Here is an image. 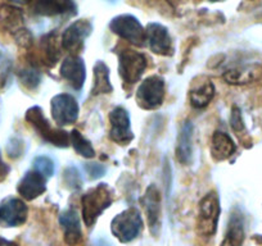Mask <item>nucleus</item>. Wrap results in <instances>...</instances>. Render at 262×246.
<instances>
[{
    "instance_id": "obj_15",
    "label": "nucleus",
    "mask_w": 262,
    "mask_h": 246,
    "mask_svg": "<svg viewBox=\"0 0 262 246\" xmlns=\"http://www.w3.org/2000/svg\"><path fill=\"white\" fill-rule=\"evenodd\" d=\"M59 225L63 231V240L69 246H77L82 242V230L79 213L75 209L64 210L59 214Z\"/></svg>"
},
{
    "instance_id": "obj_20",
    "label": "nucleus",
    "mask_w": 262,
    "mask_h": 246,
    "mask_svg": "<svg viewBox=\"0 0 262 246\" xmlns=\"http://www.w3.org/2000/svg\"><path fill=\"white\" fill-rule=\"evenodd\" d=\"M193 132L194 126L190 120L183 123L176 145V158L181 164H189L193 155Z\"/></svg>"
},
{
    "instance_id": "obj_28",
    "label": "nucleus",
    "mask_w": 262,
    "mask_h": 246,
    "mask_svg": "<svg viewBox=\"0 0 262 246\" xmlns=\"http://www.w3.org/2000/svg\"><path fill=\"white\" fill-rule=\"evenodd\" d=\"M34 169L41 173L44 177L49 178L54 175V163L48 157H36L34 160Z\"/></svg>"
},
{
    "instance_id": "obj_25",
    "label": "nucleus",
    "mask_w": 262,
    "mask_h": 246,
    "mask_svg": "<svg viewBox=\"0 0 262 246\" xmlns=\"http://www.w3.org/2000/svg\"><path fill=\"white\" fill-rule=\"evenodd\" d=\"M70 142L74 146L75 152L77 154L82 155L84 158H94L95 157V150L93 147L92 142L88 141L82 134L77 130H72L70 134Z\"/></svg>"
},
{
    "instance_id": "obj_4",
    "label": "nucleus",
    "mask_w": 262,
    "mask_h": 246,
    "mask_svg": "<svg viewBox=\"0 0 262 246\" xmlns=\"http://www.w3.org/2000/svg\"><path fill=\"white\" fill-rule=\"evenodd\" d=\"M26 120L47 142H50L57 147H67L70 145L69 132L55 129L52 125H49L40 107L30 108L26 112Z\"/></svg>"
},
{
    "instance_id": "obj_32",
    "label": "nucleus",
    "mask_w": 262,
    "mask_h": 246,
    "mask_svg": "<svg viewBox=\"0 0 262 246\" xmlns=\"http://www.w3.org/2000/svg\"><path fill=\"white\" fill-rule=\"evenodd\" d=\"M231 127H233L234 131L241 132L244 130V123L243 118H242V113L238 108H233V112H231V118H230Z\"/></svg>"
},
{
    "instance_id": "obj_9",
    "label": "nucleus",
    "mask_w": 262,
    "mask_h": 246,
    "mask_svg": "<svg viewBox=\"0 0 262 246\" xmlns=\"http://www.w3.org/2000/svg\"><path fill=\"white\" fill-rule=\"evenodd\" d=\"M110 139L118 145H128L133 139L134 134L130 126V117L127 110L122 107H116L110 113Z\"/></svg>"
},
{
    "instance_id": "obj_6",
    "label": "nucleus",
    "mask_w": 262,
    "mask_h": 246,
    "mask_svg": "<svg viewBox=\"0 0 262 246\" xmlns=\"http://www.w3.org/2000/svg\"><path fill=\"white\" fill-rule=\"evenodd\" d=\"M110 29L121 39H125L126 41L137 46H143L147 41L144 27L142 26L137 17L131 14H121V16L115 17L110 22Z\"/></svg>"
},
{
    "instance_id": "obj_12",
    "label": "nucleus",
    "mask_w": 262,
    "mask_h": 246,
    "mask_svg": "<svg viewBox=\"0 0 262 246\" xmlns=\"http://www.w3.org/2000/svg\"><path fill=\"white\" fill-rule=\"evenodd\" d=\"M149 49L158 55H172L173 45L168 30L160 23H149L145 30Z\"/></svg>"
},
{
    "instance_id": "obj_10",
    "label": "nucleus",
    "mask_w": 262,
    "mask_h": 246,
    "mask_svg": "<svg viewBox=\"0 0 262 246\" xmlns=\"http://www.w3.org/2000/svg\"><path fill=\"white\" fill-rule=\"evenodd\" d=\"M93 26L86 19H79L64 30L60 39V45L64 50L77 53L82 49L84 42L92 34Z\"/></svg>"
},
{
    "instance_id": "obj_16",
    "label": "nucleus",
    "mask_w": 262,
    "mask_h": 246,
    "mask_svg": "<svg viewBox=\"0 0 262 246\" xmlns=\"http://www.w3.org/2000/svg\"><path fill=\"white\" fill-rule=\"evenodd\" d=\"M213 96H215V86L210 79L203 76L194 79L189 90V102L191 107L195 109H203L210 104Z\"/></svg>"
},
{
    "instance_id": "obj_8",
    "label": "nucleus",
    "mask_w": 262,
    "mask_h": 246,
    "mask_svg": "<svg viewBox=\"0 0 262 246\" xmlns=\"http://www.w3.org/2000/svg\"><path fill=\"white\" fill-rule=\"evenodd\" d=\"M50 113L54 122L59 126L72 125L79 118V104L70 94H58L50 102Z\"/></svg>"
},
{
    "instance_id": "obj_29",
    "label": "nucleus",
    "mask_w": 262,
    "mask_h": 246,
    "mask_svg": "<svg viewBox=\"0 0 262 246\" xmlns=\"http://www.w3.org/2000/svg\"><path fill=\"white\" fill-rule=\"evenodd\" d=\"M63 178H64V183L67 187L71 190H79L82 185V180L80 177L79 170L75 167H67L63 173Z\"/></svg>"
},
{
    "instance_id": "obj_21",
    "label": "nucleus",
    "mask_w": 262,
    "mask_h": 246,
    "mask_svg": "<svg viewBox=\"0 0 262 246\" xmlns=\"http://www.w3.org/2000/svg\"><path fill=\"white\" fill-rule=\"evenodd\" d=\"M236 146L231 137L228 134L221 131H216L212 135L211 141V155L216 162H223L229 159L235 153Z\"/></svg>"
},
{
    "instance_id": "obj_1",
    "label": "nucleus",
    "mask_w": 262,
    "mask_h": 246,
    "mask_svg": "<svg viewBox=\"0 0 262 246\" xmlns=\"http://www.w3.org/2000/svg\"><path fill=\"white\" fill-rule=\"evenodd\" d=\"M113 203V191L107 183H99L81 196V215L84 223L92 227Z\"/></svg>"
},
{
    "instance_id": "obj_30",
    "label": "nucleus",
    "mask_w": 262,
    "mask_h": 246,
    "mask_svg": "<svg viewBox=\"0 0 262 246\" xmlns=\"http://www.w3.org/2000/svg\"><path fill=\"white\" fill-rule=\"evenodd\" d=\"M85 170H86V173L92 180H97V178L103 177L105 175L107 168L103 164H99V163H86L85 164Z\"/></svg>"
},
{
    "instance_id": "obj_35",
    "label": "nucleus",
    "mask_w": 262,
    "mask_h": 246,
    "mask_svg": "<svg viewBox=\"0 0 262 246\" xmlns=\"http://www.w3.org/2000/svg\"><path fill=\"white\" fill-rule=\"evenodd\" d=\"M2 168H6V167H4V163L2 162V158H0V169H2Z\"/></svg>"
},
{
    "instance_id": "obj_34",
    "label": "nucleus",
    "mask_w": 262,
    "mask_h": 246,
    "mask_svg": "<svg viewBox=\"0 0 262 246\" xmlns=\"http://www.w3.org/2000/svg\"><path fill=\"white\" fill-rule=\"evenodd\" d=\"M12 3H16V4H29L31 3L32 0H9Z\"/></svg>"
},
{
    "instance_id": "obj_5",
    "label": "nucleus",
    "mask_w": 262,
    "mask_h": 246,
    "mask_svg": "<svg viewBox=\"0 0 262 246\" xmlns=\"http://www.w3.org/2000/svg\"><path fill=\"white\" fill-rule=\"evenodd\" d=\"M148 66V60L144 54L135 50L123 49L118 54V73L123 82L134 85L142 79Z\"/></svg>"
},
{
    "instance_id": "obj_11",
    "label": "nucleus",
    "mask_w": 262,
    "mask_h": 246,
    "mask_svg": "<svg viewBox=\"0 0 262 246\" xmlns=\"http://www.w3.org/2000/svg\"><path fill=\"white\" fill-rule=\"evenodd\" d=\"M142 204L144 208L145 217H147L148 226L150 233L155 236L158 235L161 230V212H162V199L161 192L156 185H150L145 194L142 198Z\"/></svg>"
},
{
    "instance_id": "obj_18",
    "label": "nucleus",
    "mask_w": 262,
    "mask_h": 246,
    "mask_svg": "<svg viewBox=\"0 0 262 246\" xmlns=\"http://www.w3.org/2000/svg\"><path fill=\"white\" fill-rule=\"evenodd\" d=\"M32 9L39 16L54 17L60 14H75L76 4L74 0H32Z\"/></svg>"
},
{
    "instance_id": "obj_31",
    "label": "nucleus",
    "mask_w": 262,
    "mask_h": 246,
    "mask_svg": "<svg viewBox=\"0 0 262 246\" xmlns=\"http://www.w3.org/2000/svg\"><path fill=\"white\" fill-rule=\"evenodd\" d=\"M7 152H8V155L13 159L21 157L22 153H24V142L19 139H12L11 142L7 146Z\"/></svg>"
},
{
    "instance_id": "obj_13",
    "label": "nucleus",
    "mask_w": 262,
    "mask_h": 246,
    "mask_svg": "<svg viewBox=\"0 0 262 246\" xmlns=\"http://www.w3.org/2000/svg\"><path fill=\"white\" fill-rule=\"evenodd\" d=\"M29 215V208L24 200L9 198L0 205V220L8 227L22 226Z\"/></svg>"
},
{
    "instance_id": "obj_24",
    "label": "nucleus",
    "mask_w": 262,
    "mask_h": 246,
    "mask_svg": "<svg viewBox=\"0 0 262 246\" xmlns=\"http://www.w3.org/2000/svg\"><path fill=\"white\" fill-rule=\"evenodd\" d=\"M257 71L253 67H241V68L228 69L224 73V80L230 85H244L257 79Z\"/></svg>"
},
{
    "instance_id": "obj_19",
    "label": "nucleus",
    "mask_w": 262,
    "mask_h": 246,
    "mask_svg": "<svg viewBox=\"0 0 262 246\" xmlns=\"http://www.w3.org/2000/svg\"><path fill=\"white\" fill-rule=\"evenodd\" d=\"M246 238L244 231V217L238 209L234 210L228 222L225 236L221 241L220 246H243Z\"/></svg>"
},
{
    "instance_id": "obj_26",
    "label": "nucleus",
    "mask_w": 262,
    "mask_h": 246,
    "mask_svg": "<svg viewBox=\"0 0 262 246\" xmlns=\"http://www.w3.org/2000/svg\"><path fill=\"white\" fill-rule=\"evenodd\" d=\"M42 41H44L42 42V53H44L47 64L54 66L58 62V59H59L60 52L55 46V42L52 36H47V40H42Z\"/></svg>"
},
{
    "instance_id": "obj_14",
    "label": "nucleus",
    "mask_w": 262,
    "mask_h": 246,
    "mask_svg": "<svg viewBox=\"0 0 262 246\" xmlns=\"http://www.w3.org/2000/svg\"><path fill=\"white\" fill-rule=\"evenodd\" d=\"M59 73L75 90H81L86 80V69L82 58L70 55L63 60Z\"/></svg>"
},
{
    "instance_id": "obj_2",
    "label": "nucleus",
    "mask_w": 262,
    "mask_h": 246,
    "mask_svg": "<svg viewBox=\"0 0 262 246\" xmlns=\"http://www.w3.org/2000/svg\"><path fill=\"white\" fill-rule=\"evenodd\" d=\"M220 199L216 191H210L201 199L196 213L195 230L201 237L210 238L217 231L220 219Z\"/></svg>"
},
{
    "instance_id": "obj_23",
    "label": "nucleus",
    "mask_w": 262,
    "mask_h": 246,
    "mask_svg": "<svg viewBox=\"0 0 262 246\" xmlns=\"http://www.w3.org/2000/svg\"><path fill=\"white\" fill-rule=\"evenodd\" d=\"M0 23L11 32H18L24 24V14L18 8L11 6L0 7Z\"/></svg>"
},
{
    "instance_id": "obj_7",
    "label": "nucleus",
    "mask_w": 262,
    "mask_h": 246,
    "mask_svg": "<svg viewBox=\"0 0 262 246\" xmlns=\"http://www.w3.org/2000/svg\"><path fill=\"white\" fill-rule=\"evenodd\" d=\"M165 100V81L160 76H150L140 84L137 91V103L145 110L160 108Z\"/></svg>"
},
{
    "instance_id": "obj_17",
    "label": "nucleus",
    "mask_w": 262,
    "mask_h": 246,
    "mask_svg": "<svg viewBox=\"0 0 262 246\" xmlns=\"http://www.w3.org/2000/svg\"><path fill=\"white\" fill-rule=\"evenodd\" d=\"M17 191L26 200L36 199L47 191V177L35 169L27 172L19 181Z\"/></svg>"
},
{
    "instance_id": "obj_36",
    "label": "nucleus",
    "mask_w": 262,
    "mask_h": 246,
    "mask_svg": "<svg viewBox=\"0 0 262 246\" xmlns=\"http://www.w3.org/2000/svg\"><path fill=\"white\" fill-rule=\"evenodd\" d=\"M208 2H212V3H217V2H224V0H208Z\"/></svg>"
},
{
    "instance_id": "obj_22",
    "label": "nucleus",
    "mask_w": 262,
    "mask_h": 246,
    "mask_svg": "<svg viewBox=\"0 0 262 246\" xmlns=\"http://www.w3.org/2000/svg\"><path fill=\"white\" fill-rule=\"evenodd\" d=\"M112 91L113 87L111 85L110 69L105 66L104 62L99 60L94 66V80H93L92 95L93 96H97V95L110 94Z\"/></svg>"
},
{
    "instance_id": "obj_27",
    "label": "nucleus",
    "mask_w": 262,
    "mask_h": 246,
    "mask_svg": "<svg viewBox=\"0 0 262 246\" xmlns=\"http://www.w3.org/2000/svg\"><path fill=\"white\" fill-rule=\"evenodd\" d=\"M19 80H21L22 85L27 87V89H36L40 84V73L36 71V69H32V68H26V69H22L21 72L18 73Z\"/></svg>"
},
{
    "instance_id": "obj_33",
    "label": "nucleus",
    "mask_w": 262,
    "mask_h": 246,
    "mask_svg": "<svg viewBox=\"0 0 262 246\" xmlns=\"http://www.w3.org/2000/svg\"><path fill=\"white\" fill-rule=\"evenodd\" d=\"M0 246H18V243L14 242V241H9L7 238L0 237Z\"/></svg>"
},
{
    "instance_id": "obj_3",
    "label": "nucleus",
    "mask_w": 262,
    "mask_h": 246,
    "mask_svg": "<svg viewBox=\"0 0 262 246\" xmlns=\"http://www.w3.org/2000/svg\"><path fill=\"white\" fill-rule=\"evenodd\" d=\"M143 230L142 214L135 208H128L116 215L111 222L112 235L120 242L127 243L134 241Z\"/></svg>"
}]
</instances>
